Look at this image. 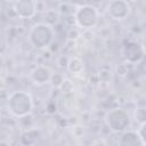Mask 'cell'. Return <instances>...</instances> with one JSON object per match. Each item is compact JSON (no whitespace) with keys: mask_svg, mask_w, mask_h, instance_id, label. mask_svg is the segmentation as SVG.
<instances>
[{"mask_svg":"<svg viewBox=\"0 0 146 146\" xmlns=\"http://www.w3.org/2000/svg\"><path fill=\"white\" fill-rule=\"evenodd\" d=\"M39 135H40V132L36 128H31V129L24 130V132H22V135L19 137V143L23 146H32L38 140Z\"/></svg>","mask_w":146,"mask_h":146,"instance_id":"obj_10","label":"cell"},{"mask_svg":"<svg viewBox=\"0 0 146 146\" xmlns=\"http://www.w3.org/2000/svg\"><path fill=\"white\" fill-rule=\"evenodd\" d=\"M33 99L32 96L23 90H17L11 92L7 98V108L15 117L19 119L26 116L33 111Z\"/></svg>","mask_w":146,"mask_h":146,"instance_id":"obj_1","label":"cell"},{"mask_svg":"<svg viewBox=\"0 0 146 146\" xmlns=\"http://www.w3.org/2000/svg\"><path fill=\"white\" fill-rule=\"evenodd\" d=\"M65 76L59 73V72H52L51 73V76H50V80H49V83L54 87V88H59L64 81Z\"/></svg>","mask_w":146,"mask_h":146,"instance_id":"obj_12","label":"cell"},{"mask_svg":"<svg viewBox=\"0 0 146 146\" xmlns=\"http://www.w3.org/2000/svg\"><path fill=\"white\" fill-rule=\"evenodd\" d=\"M116 72L119 75L121 76H124L129 73V64L128 63H122V64H119V66L116 67Z\"/></svg>","mask_w":146,"mask_h":146,"instance_id":"obj_16","label":"cell"},{"mask_svg":"<svg viewBox=\"0 0 146 146\" xmlns=\"http://www.w3.org/2000/svg\"><path fill=\"white\" fill-rule=\"evenodd\" d=\"M54 30L52 26L46 23H38L33 25L29 32V41L31 46L38 50L47 49L54 41Z\"/></svg>","mask_w":146,"mask_h":146,"instance_id":"obj_2","label":"cell"},{"mask_svg":"<svg viewBox=\"0 0 146 146\" xmlns=\"http://www.w3.org/2000/svg\"><path fill=\"white\" fill-rule=\"evenodd\" d=\"M83 132H84V130H83V127H82L81 124H75V125L73 127V129H72V133H73L76 138H80V137L83 135Z\"/></svg>","mask_w":146,"mask_h":146,"instance_id":"obj_18","label":"cell"},{"mask_svg":"<svg viewBox=\"0 0 146 146\" xmlns=\"http://www.w3.org/2000/svg\"><path fill=\"white\" fill-rule=\"evenodd\" d=\"M130 9H131L130 5L128 3V1H124V0L110 1L106 7V11L108 16L116 21H121L128 17V15L130 14Z\"/></svg>","mask_w":146,"mask_h":146,"instance_id":"obj_6","label":"cell"},{"mask_svg":"<svg viewBox=\"0 0 146 146\" xmlns=\"http://www.w3.org/2000/svg\"><path fill=\"white\" fill-rule=\"evenodd\" d=\"M60 91L63 92L64 96H67V95H72L73 91H74V86H73V82L70 80V79H64L62 86L59 87Z\"/></svg>","mask_w":146,"mask_h":146,"instance_id":"obj_13","label":"cell"},{"mask_svg":"<svg viewBox=\"0 0 146 146\" xmlns=\"http://www.w3.org/2000/svg\"><path fill=\"white\" fill-rule=\"evenodd\" d=\"M145 55L144 46L136 41H127L122 47V56L128 64H136L143 60Z\"/></svg>","mask_w":146,"mask_h":146,"instance_id":"obj_5","label":"cell"},{"mask_svg":"<svg viewBox=\"0 0 146 146\" xmlns=\"http://www.w3.org/2000/svg\"><path fill=\"white\" fill-rule=\"evenodd\" d=\"M68 60H70V57H68V56H66V55L59 56V58L57 59V65H58V67L66 68V67H67V64H68Z\"/></svg>","mask_w":146,"mask_h":146,"instance_id":"obj_17","label":"cell"},{"mask_svg":"<svg viewBox=\"0 0 146 146\" xmlns=\"http://www.w3.org/2000/svg\"><path fill=\"white\" fill-rule=\"evenodd\" d=\"M73 17L75 24L83 30H90L97 25L99 13L97 8L91 5H79L74 11Z\"/></svg>","mask_w":146,"mask_h":146,"instance_id":"obj_3","label":"cell"},{"mask_svg":"<svg viewBox=\"0 0 146 146\" xmlns=\"http://www.w3.org/2000/svg\"><path fill=\"white\" fill-rule=\"evenodd\" d=\"M90 146H107V144H106L104 138H97V139L91 141Z\"/></svg>","mask_w":146,"mask_h":146,"instance_id":"obj_20","label":"cell"},{"mask_svg":"<svg viewBox=\"0 0 146 146\" xmlns=\"http://www.w3.org/2000/svg\"><path fill=\"white\" fill-rule=\"evenodd\" d=\"M117 146H145V143L135 130H125L119 137Z\"/></svg>","mask_w":146,"mask_h":146,"instance_id":"obj_9","label":"cell"},{"mask_svg":"<svg viewBox=\"0 0 146 146\" xmlns=\"http://www.w3.org/2000/svg\"><path fill=\"white\" fill-rule=\"evenodd\" d=\"M13 10L21 18H32L36 13V2L33 0H17L13 3Z\"/></svg>","mask_w":146,"mask_h":146,"instance_id":"obj_7","label":"cell"},{"mask_svg":"<svg viewBox=\"0 0 146 146\" xmlns=\"http://www.w3.org/2000/svg\"><path fill=\"white\" fill-rule=\"evenodd\" d=\"M52 71L50 70L49 66L46 65H38L35 66L31 73H30V79L32 80V82L36 86H43L49 83L50 76H51Z\"/></svg>","mask_w":146,"mask_h":146,"instance_id":"obj_8","label":"cell"},{"mask_svg":"<svg viewBox=\"0 0 146 146\" xmlns=\"http://www.w3.org/2000/svg\"><path fill=\"white\" fill-rule=\"evenodd\" d=\"M135 117H136V121H138L139 124L145 123V121H146L145 108H144V107H139V108H137V111H136V113H135Z\"/></svg>","mask_w":146,"mask_h":146,"instance_id":"obj_15","label":"cell"},{"mask_svg":"<svg viewBox=\"0 0 146 146\" xmlns=\"http://www.w3.org/2000/svg\"><path fill=\"white\" fill-rule=\"evenodd\" d=\"M32 146H34V145H32Z\"/></svg>","mask_w":146,"mask_h":146,"instance_id":"obj_22","label":"cell"},{"mask_svg":"<svg viewBox=\"0 0 146 146\" xmlns=\"http://www.w3.org/2000/svg\"><path fill=\"white\" fill-rule=\"evenodd\" d=\"M0 146H9V144L7 141H1L0 143Z\"/></svg>","mask_w":146,"mask_h":146,"instance_id":"obj_21","label":"cell"},{"mask_svg":"<svg viewBox=\"0 0 146 146\" xmlns=\"http://www.w3.org/2000/svg\"><path fill=\"white\" fill-rule=\"evenodd\" d=\"M66 68L72 74H80L84 70L83 60L80 57H78V56L70 57V60H68V64H67V67Z\"/></svg>","mask_w":146,"mask_h":146,"instance_id":"obj_11","label":"cell"},{"mask_svg":"<svg viewBox=\"0 0 146 146\" xmlns=\"http://www.w3.org/2000/svg\"><path fill=\"white\" fill-rule=\"evenodd\" d=\"M145 125H146V123H141V124H139V128H137V133H138V136L140 137V139L146 144V141H145Z\"/></svg>","mask_w":146,"mask_h":146,"instance_id":"obj_19","label":"cell"},{"mask_svg":"<svg viewBox=\"0 0 146 146\" xmlns=\"http://www.w3.org/2000/svg\"><path fill=\"white\" fill-rule=\"evenodd\" d=\"M98 76H99V81H100V82L108 83V82L112 80V71H111L110 68L103 67V68L99 71Z\"/></svg>","mask_w":146,"mask_h":146,"instance_id":"obj_14","label":"cell"},{"mask_svg":"<svg viewBox=\"0 0 146 146\" xmlns=\"http://www.w3.org/2000/svg\"><path fill=\"white\" fill-rule=\"evenodd\" d=\"M105 122L113 132L125 131L131 123L129 113L123 108H112L105 115Z\"/></svg>","mask_w":146,"mask_h":146,"instance_id":"obj_4","label":"cell"}]
</instances>
